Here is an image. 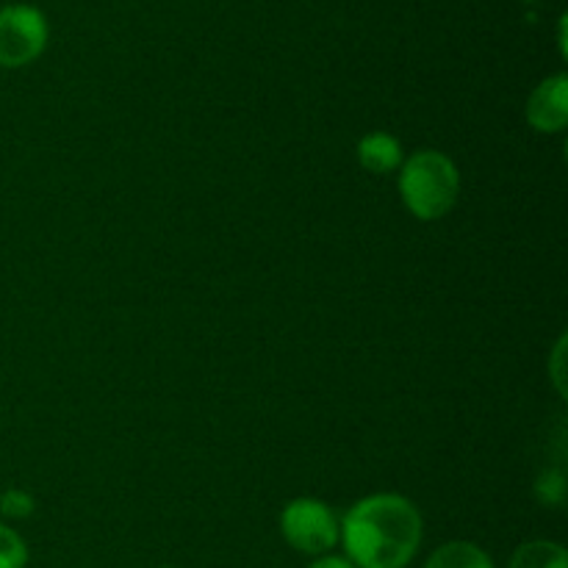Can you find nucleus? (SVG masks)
<instances>
[{"label": "nucleus", "instance_id": "obj_10", "mask_svg": "<svg viewBox=\"0 0 568 568\" xmlns=\"http://www.w3.org/2000/svg\"><path fill=\"white\" fill-rule=\"evenodd\" d=\"M33 510H37V499L22 488H9V491L0 494V516H6V519H31Z\"/></svg>", "mask_w": 568, "mask_h": 568}, {"label": "nucleus", "instance_id": "obj_9", "mask_svg": "<svg viewBox=\"0 0 568 568\" xmlns=\"http://www.w3.org/2000/svg\"><path fill=\"white\" fill-rule=\"evenodd\" d=\"M28 547L17 530L0 525V568H26Z\"/></svg>", "mask_w": 568, "mask_h": 568}, {"label": "nucleus", "instance_id": "obj_2", "mask_svg": "<svg viewBox=\"0 0 568 568\" xmlns=\"http://www.w3.org/2000/svg\"><path fill=\"white\" fill-rule=\"evenodd\" d=\"M399 197L419 222H436L455 209L460 197L458 164L442 150H416L399 166Z\"/></svg>", "mask_w": 568, "mask_h": 568}, {"label": "nucleus", "instance_id": "obj_12", "mask_svg": "<svg viewBox=\"0 0 568 568\" xmlns=\"http://www.w3.org/2000/svg\"><path fill=\"white\" fill-rule=\"evenodd\" d=\"M549 372H552V381L558 394L564 397L566 394V336H560L558 347H555L552 361H549Z\"/></svg>", "mask_w": 568, "mask_h": 568}, {"label": "nucleus", "instance_id": "obj_13", "mask_svg": "<svg viewBox=\"0 0 568 568\" xmlns=\"http://www.w3.org/2000/svg\"><path fill=\"white\" fill-rule=\"evenodd\" d=\"M308 568H355L344 555H322V558H314V564Z\"/></svg>", "mask_w": 568, "mask_h": 568}, {"label": "nucleus", "instance_id": "obj_16", "mask_svg": "<svg viewBox=\"0 0 568 568\" xmlns=\"http://www.w3.org/2000/svg\"><path fill=\"white\" fill-rule=\"evenodd\" d=\"M164 568H170V566H164Z\"/></svg>", "mask_w": 568, "mask_h": 568}, {"label": "nucleus", "instance_id": "obj_1", "mask_svg": "<svg viewBox=\"0 0 568 568\" xmlns=\"http://www.w3.org/2000/svg\"><path fill=\"white\" fill-rule=\"evenodd\" d=\"M422 538L419 508L403 494H369L338 519V544L355 568H408Z\"/></svg>", "mask_w": 568, "mask_h": 568}, {"label": "nucleus", "instance_id": "obj_11", "mask_svg": "<svg viewBox=\"0 0 568 568\" xmlns=\"http://www.w3.org/2000/svg\"><path fill=\"white\" fill-rule=\"evenodd\" d=\"M536 497L538 503L552 505V508L564 505V497H566L564 475H560V471H544L536 483Z\"/></svg>", "mask_w": 568, "mask_h": 568}, {"label": "nucleus", "instance_id": "obj_15", "mask_svg": "<svg viewBox=\"0 0 568 568\" xmlns=\"http://www.w3.org/2000/svg\"><path fill=\"white\" fill-rule=\"evenodd\" d=\"M521 3H525V6H532V3H538V0H521Z\"/></svg>", "mask_w": 568, "mask_h": 568}, {"label": "nucleus", "instance_id": "obj_8", "mask_svg": "<svg viewBox=\"0 0 568 568\" xmlns=\"http://www.w3.org/2000/svg\"><path fill=\"white\" fill-rule=\"evenodd\" d=\"M508 568H568V555L555 541H527L510 555Z\"/></svg>", "mask_w": 568, "mask_h": 568}, {"label": "nucleus", "instance_id": "obj_3", "mask_svg": "<svg viewBox=\"0 0 568 568\" xmlns=\"http://www.w3.org/2000/svg\"><path fill=\"white\" fill-rule=\"evenodd\" d=\"M281 536L308 558H322L338 547V516L316 497H297L281 510Z\"/></svg>", "mask_w": 568, "mask_h": 568}, {"label": "nucleus", "instance_id": "obj_7", "mask_svg": "<svg viewBox=\"0 0 568 568\" xmlns=\"http://www.w3.org/2000/svg\"><path fill=\"white\" fill-rule=\"evenodd\" d=\"M425 568H497L491 555L471 541H447L427 558Z\"/></svg>", "mask_w": 568, "mask_h": 568}, {"label": "nucleus", "instance_id": "obj_5", "mask_svg": "<svg viewBox=\"0 0 568 568\" xmlns=\"http://www.w3.org/2000/svg\"><path fill=\"white\" fill-rule=\"evenodd\" d=\"M527 122L538 133H560L568 125V78L566 72L544 78L527 98Z\"/></svg>", "mask_w": 568, "mask_h": 568}, {"label": "nucleus", "instance_id": "obj_4", "mask_svg": "<svg viewBox=\"0 0 568 568\" xmlns=\"http://www.w3.org/2000/svg\"><path fill=\"white\" fill-rule=\"evenodd\" d=\"M48 17L31 3H11L0 9V67L17 70L39 55L48 48Z\"/></svg>", "mask_w": 568, "mask_h": 568}, {"label": "nucleus", "instance_id": "obj_14", "mask_svg": "<svg viewBox=\"0 0 568 568\" xmlns=\"http://www.w3.org/2000/svg\"><path fill=\"white\" fill-rule=\"evenodd\" d=\"M560 53L566 55V14L560 17Z\"/></svg>", "mask_w": 568, "mask_h": 568}, {"label": "nucleus", "instance_id": "obj_6", "mask_svg": "<svg viewBox=\"0 0 568 568\" xmlns=\"http://www.w3.org/2000/svg\"><path fill=\"white\" fill-rule=\"evenodd\" d=\"M355 155H358V164L372 175H392L405 161V150L399 139L386 131L364 133L355 144Z\"/></svg>", "mask_w": 568, "mask_h": 568}]
</instances>
